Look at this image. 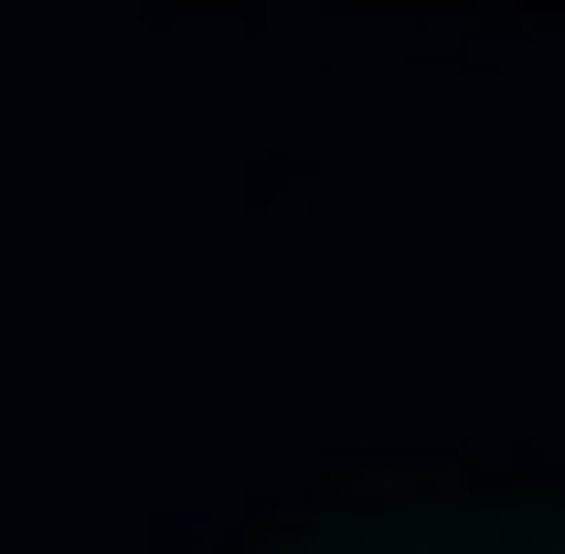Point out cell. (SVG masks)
Wrapping results in <instances>:
<instances>
[{
    "label": "cell",
    "instance_id": "obj_1",
    "mask_svg": "<svg viewBox=\"0 0 565 554\" xmlns=\"http://www.w3.org/2000/svg\"><path fill=\"white\" fill-rule=\"evenodd\" d=\"M246 554H565L555 480H352L299 501Z\"/></svg>",
    "mask_w": 565,
    "mask_h": 554
}]
</instances>
